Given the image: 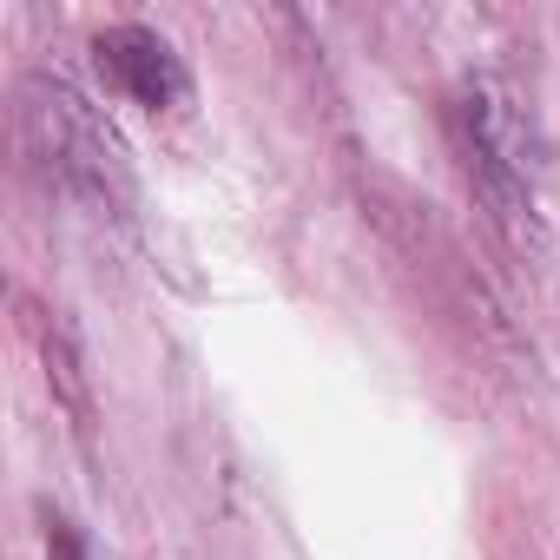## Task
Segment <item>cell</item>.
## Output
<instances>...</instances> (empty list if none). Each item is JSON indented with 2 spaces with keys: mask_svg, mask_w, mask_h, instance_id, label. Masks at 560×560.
Masks as SVG:
<instances>
[{
  "mask_svg": "<svg viewBox=\"0 0 560 560\" xmlns=\"http://www.w3.org/2000/svg\"><path fill=\"white\" fill-rule=\"evenodd\" d=\"M21 126H27V145L73 185L86 191L93 205L106 211H126L132 205V172H126V152L113 139V126L60 80H27L21 86Z\"/></svg>",
  "mask_w": 560,
  "mask_h": 560,
  "instance_id": "obj_1",
  "label": "cell"
},
{
  "mask_svg": "<svg viewBox=\"0 0 560 560\" xmlns=\"http://www.w3.org/2000/svg\"><path fill=\"white\" fill-rule=\"evenodd\" d=\"M462 126H468V172L481 178L494 218L534 231V185H527V139H521V119L514 106L494 93V86H468L462 93Z\"/></svg>",
  "mask_w": 560,
  "mask_h": 560,
  "instance_id": "obj_2",
  "label": "cell"
},
{
  "mask_svg": "<svg viewBox=\"0 0 560 560\" xmlns=\"http://www.w3.org/2000/svg\"><path fill=\"white\" fill-rule=\"evenodd\" d=\"M93 60H100V73H106L126 100H139V106H152V113H172V106L191 100L185 60H178L152 27H106V34L93 40Z\"/></svg>",
  "mask_w": 560,
  "mask_h": 560,
  "instance_id": "obj_3",
  "label": "cell"
},
{
  "mask_svg": "<svg viewBox=\"0 0 560 560\" xmlns=\"http://www.w3.org/2000/svg\"><path fill=\"white\" fill-rule=\"evenodd\" d=\"M47 547H54V560H86V553H80V534H73L60 514H47Z\"/></svg>",
  "mask_w": 560,
  "mask_h": 560,
  "instance_id": "obj_4",
  "label": "cell"
}]
</instances>
